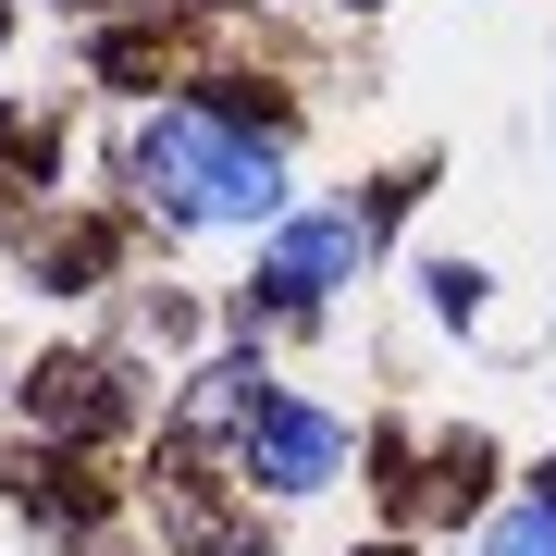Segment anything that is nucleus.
Returning <instances> with one entry per match:
<instances>
[{
	"mask_svg": "<svg viewBox=\"0 0 556 556\" xmlns=\"http://www.w3.org/2000/svg\"><path fill=\"white\" fill-rule=\"evenodd\" d=\"M137 174H149V199H174V211H199V223H260V211L285 199V186H273V149L223 137L211 112H161L149 137H137Z\"/></svg>",
	"mask_w": 556,
	"mask_h": 556,
	"instance_id": "1",
	"label": "nucleus"
},
{
	"mask_svg": "<svg viewBox=\"0 0 556 556\" xmlns=\"http://www.w3.org/2000/svg\"><path fill=\"white\" fill-rule=\"evenodd\" d=\"M358 248H371V236H358V211H309V223H285L273 260H260L273 309H309L321 285H346V273H358Z\"/></svg>",
	"mask_w": 556,
	"mask_h": 556,
	"instance_id": "2",
	"label": "nucleus"
},
{
	"mask_svg": "<svg viewBox=\"0 0 556 556\" xmlns=\"http://www.w3.org/2000/svg\"><path fill=\"white\" fill-rule=\"evenodd\" d=\"M248 470L273 482V495H309V482L334 470V420L321 408H260L248 420Z\"/></svg>",
	"mask_w": 556,
	"mask_h": 556,
	"instance_id": "3",
	"label": "nucleus"
},
{
	"mask_svg": "<svg viewBox=\"0 0 556 556\" xmlns=\"http://www.w3.org/2000/svg\"><path fill=\"white\" fill-rule=\"evenodd\" d=\"M38 420H50V433H112L124 396H112L100 358H50V371H38Z\"/></svg>",
	"mask_w": 556,
	"mask_h": 556,
	"instance_id": "4",
	"label": "nucleus"
},
{
	"mask_svg": "<svg viewBox=\"0 0 556 556\" xmlns=\"http://www.w3.org/2000/svg\"><path fill=\"white\" fill-rule=\"evenodd\" d=\"M100 260H112V236H87V223H75V236H50V248H38V273H50V285H87Z\"/></svg>",
	"mask_w": 556,
	"mask_h": 556,
	"instance_id": "5",
	"label": "nucleus"
},
{
	"mask_svg": "<svg viewBox=\"0 0 556 556\" xmlns=\"http://www.w3.org/2000/svg\"><path fill=\"white\" fill-rule=\"evenodd\" d=\"M482 556H556V507H507V519H495V544H482Z\"/></svg>",
	"mask_w": 556,
	"mask_h": 556,
	"instance_id": "6",
	"label": "nucleus"
},
{
	"mask_svg": "<svg viewBox=\"0 0 556 556\" xmlns=\"http://www.w3.org/2000/svg\"><path fill=\"white\" fill-rule=\"evenodd\" d=\"M433 309H445V321L482 309V273H470V260H433Z\"/></svg>",
	"mask_w": 556,
	"mask_h": 556,
	"instance_id": "7",
	"label": "nucleus"
},
{
	"mask_svg": "<svg viewBox=\"0 0 556 556\" xmlns=\"http://www.w3.org/2000/svg\"><path fill=\"white\" fill-rule=\"evenodd\" d=\"M371 556H396V544H371Z\"/></svg>",
	"mask_w": 556,
	"mask_h": 556,
	"instance_id": "8",
	"label": "nucleus"
},
{
	"mask_svg": "<svg viewBox=\"0 0 556 556\" xmlns=\"http://www.w3.org/2000/svg\"><path fill=\"white\" fill-rule=\"evenodd\" d=\"M544 482H556V470H544ZM544 507H556V495H544Z\"/></svg>",
	"mask_w": 556,
	"mask_h": 556,
	"instance_id": "9",
	"label": "nucleus"
}]
</instances>
